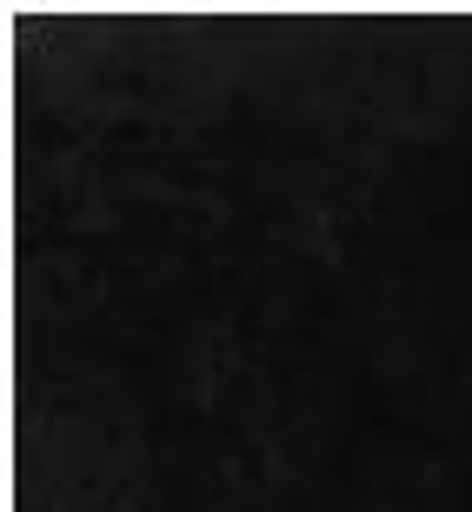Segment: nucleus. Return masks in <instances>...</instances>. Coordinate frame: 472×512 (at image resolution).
<instances>
[]
</instances>
